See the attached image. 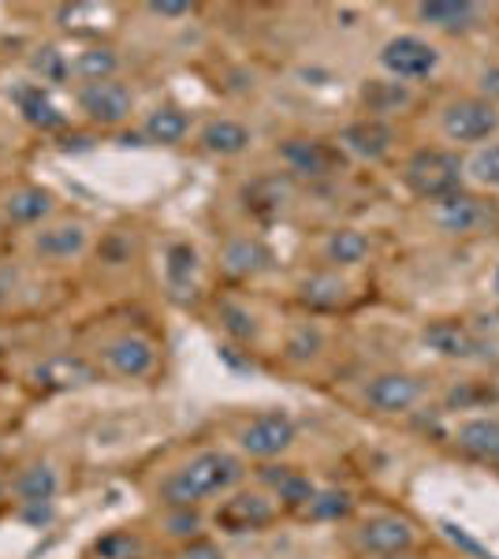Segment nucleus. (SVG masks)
Masks as SVG:
<instances>
[{
  "label": "nucleus",
  "mask_w": 499,
  "mask_h": 559,
  "mask_svg": "<svg viewBox=\"0 0 499 559\" xmlns=\"http://www.w3.org/2000/svg\"><path fill=\"white\" fill-rule=\"evenodd\" d=\"M247 477L239 455L221 452V448H205V452L190 455L183 466H176L165 481H161V503L171 508H198V503L213 500V496L235 492L239 481Z\"/></svg>",
  "instance_id": "1"
},
{
  "label": "nucleus",
  "mask_w": 499,
  "mask_h": 559,
  "mask_svg": "<svg viewBox=\"0 0 499 559\" xmlns=\"http://www.w3.org/2000/svg\"><path fill=\"white\" fill-rule=\"evenodd\" d=\"M462 176H466V165L459 160V153L440 146L411 153V160L403 168V183L425 202H440V198L462 191Z\"/></svg>",
  "instance_id": "2"
},
{
  "label": "nucleus",
  "mask_w": 499,
  "mask_h": 559,
  "mask_svg": "<svg viewBox=\"0 0 499 559\" xmlns=\"http://www.w3.org/2000/svg\"><path fill=\"white\" fill-rule=\"evenodd\" d=\"M429 216L443 236H480V231L499 224L496 202H488V198H480L474 191H455L440 198V202L429 205Z\"/></svg>",
  "instance_id": "3"
},
{
  "label": "nucleus",
  "mask_w": 499,
  "mask_h": 559,
  "mask_svg": "<svg viewBox=\"0 0 499 559\" xmlns=\"http://www.w3.org/2000/svg\"><path fill=\"white\" fill-rule=\"evenodd\" d=\"M298 426L287 411H265V414H253L247 426L239 429V452L247 459H258V463H272L295 444Z\"/></svg>",
  "instance_id": "4"
},
{
  "label": "nucleus",
  "mask_w": 499,
  "mask_h": 559,
  "mask_svg": "<svg viewBox=\"0 0 499 559\" xmlns=\"http://www.w3.org/2000/svg\"><path fill=\"white\" fill-rule=\"evenodd\" d=\"M440 128L459 146H480L499 131V108L485 97H459L440 112Z\"/></svg>",
  "instance_id": "5"
},
{
  "label": "nucleus",
  "mask_w": 499,
  "mask_h": 559,
  "mask_svg": "<svg viewBox=\"0 0 499 559\" xmlns=\"http://www.w3.org/2000/svg\"><path fill=\"white\" fill-rule=\"evenodd\" d=\"M417 530L411 519L392 515V511H377L366 515L354 530V548L366 556H395V552H414Z\"/></svg>",
  "instance_id": "6"
},
{
  "label": "nucleus",
  "mask_w": 499,
  "mask_h": 559,
  "mask_svg": "<svg viewBox=\"0 0 499 559\" xmlns=\"http://www.w3.org/2000/svg\"><path fill=\"white\" fill-rule=\"evenodd\" d=\"M440 64V49L432 41L417 38V34H399L380 49V68L395 79V83H417L429 79Z\"/></svg>",
  "instance_id": "7"
},
{
  "label": "nucleus",
  "mask_w": 499,
  "mask_h": 559,
  "mask_svg": "<svg viewBox=\"0 0 499 559\" xmlns=\"http://www.w3.org/2000/svg\"><path fill=\"white\" fill-rule=\"evenodd\" d=\"M280 519V503L265 489L253 492H231L228 500L216 508V526L224 534H258Z\"/></svg>",
  "instance_id": "8"
},
{
  "label": "nucleus",
  "mask_w": 499,
  "mask_h": 559,
  "mask_svg": "<svg viewBox=\"0 0 499 559\" xmlns=\"http://www.w3.org/2000/svg\"><path fill=\"white\" fill-rule=\"evenodd\" d=\"M421 392H425V384L417 381L414 373L388 369V373L369 377L366 388H361V400H366V407L377 414H406L421 403Z\"/></svg>",
  "instance_id": "9"
},
{
  "label": "nucleus",
  "mask_w": 499,
  "mask_h": 559,
  "mask_svg": "<svg viewBox=\"0 0 499 559\" xmlns=\"http://www.w3.org/2000/svg\"><path fill=\"white\" fill-rule=\"evenodd\" d=\"M97 358L105 362V369H112L116 377H127V381H142L157 369V344L139 332H123V336H112L108 344L97 350Z\"/></svg>",
  "instance_id": "10"
},
{
  "label": "nucleus",
  "mask_w": 499,
  "mask_h": 559,
  "mask_svg": "<svg viewBox=\"0 0 499 559\" xmlns=\"http://www.w3.org/2000/svg\"><path fill=\"white\" fill-rule=\"evenodd\" d=\"M75 102L94 123H102V128H116V123H123L127 116H131L134 94L123 83H116V79H105V83L79 86Z\"/></svg>",
  "instance_id": "11"
},
{
  "label": "nucleus",
  "mask_w": 499,
  "mask_h": 559,
  "mask_svg": "<svg viewBox=\"0 0 499 559\" xmlns=\"http://www.w3.org/2000/svg\"><path fill=\"white\" fill-rule=\"evenodd\" d=\"M280 157H284V165L292 168L295 176H306V179H329L343 168L340 146L321 142V139H287Z\"/></svg>",
  "instance_id": "12"
},
{
  "label": "nucleus",
  "mask_w": 499,
  "mask_h": 559,
  "mask_svg": "<svg viewBox=\"0 0 499 559\" xmlns=\"http://www.w3.org/2000/svg\"><path fill=\"white\" fill-rule=\"evenodd\" d=\"M258 481H261V489L280 503V508L302 511L317 492V485L310 481V477H306L302 471H295V466H284V463H261Z\"/></svg>",
  "instance_id": "13"
},
{
  "label": "nucleus",
  "mask_w": 499,
  "mask_h": 559,
  "mask_svg": "<svg viewBox=\"0 0 499 559\" xmlns=\"http://www.w3.org/2000/svg\"><path fill=\"white\" fill-rule=\"evenodd\" d=\"M392 146H395V131L384 120H377V116L354 120L340 131V150L358 160H384Z\"/></svg>",
  "instance_id": "14"
},
{
  "label": "nucleus",
  "mask_w": 499,
  "mask_h": 559,
  "mask_svg": "<svg viewBox=\"0 0 499 559\" xmlns=\"http://www.w3.org/2000/svg\"><path fill=\"white\" fill-rule=\"evenodd\" d=\"M425 347L437 350L440 358H459V362H470V358H485V340L477 332H470L462 321H432L429 329L421 332Z\"/></svg>",
  "instance_id": "15"
},
{
  "label": "nucleus",
  "mask_w": 499,
  "mask_h": 559,
  "mask_svg": "<svg viewBox=\"0 0 499 559\" xmlns=\"http://www.w3.org/2000/svg\"><path fill=\"white\" fill-rule=\"evenodd\" d=\"M34 384L45 392H68V388H86L97 381V369L79 355H49L34 366Z\"/></svg>",
  "instance_id": "16"
},
{
  "label": "nucleus",
  "mask_w": 499,
  "mask_h": 559,
  "mask_svg": "<svg viewBox=\"0 0 499 559\" xmlns=\"http://www.w3.org/2000/svg\"><path fill=\"white\" fill-rule=\"evenodd\" d=\"M480 4L474 0H429V4H417V20L429 23L432 31L443 34H470L480 26Z\"/></svg>",
  "instance_id": "17"
},
{
  "label": "nucleus",
  "mask_w": 499,
  "mask_h": 559,
  "mask_svg": "<svg viewBox=\"0 0 499 559\" xmlns=\"http://www.w3.org/2000/svg\"><path fill=\"white\" fill-rule=\"evenodd\" d=\"M90 247V231L86 224H52V228H41L34 236V254L41 261H71L79 254H86Z\"/></svg>",
  "instance_id": "18"
},
{
  "label": "nucleus",
  "mask_w": 499,
  "mask_h": 559,
  "mask_svg": "<svg viewBox=\"0 0 499 559\" xmlns=\"http://www.w3.org/2000/svg\"><path fill=\"white\" fill-rule=\"evenodd\" d=\"M269 265H272V250L261 239H250V236L231 239L228 247H224V254H221V269L228 276H235V280L261 276Z\"/></svg>",
  "instance_id": "19"
},
{
  "label": "nucleus",
  "mask_w": 499,
  "mask_h": 559,
  "mask_svg": "<svg viewBox=\"0 0 499 559\" xmlns=\"http://www.w3.org/2000/svg\"><path fill=\"white\" fill-rule=\"evenodd\" d=\"M60 492V471L52 463H26L12 481V496L23 503H52Z\"/></svg>",
  "instance_id": "20"
},
{
  "label": "nucleus",
  "mask_w": 499,
  "mask_h": 559,
  "mask_svg": "<svg viewBox=\"0 0 499 559\" xmlns=\"http://www.w3.org/2000/svg\"><path fill=\"white\" fill-rule=\"evenodd\" d=\"M369 254H373V242L358 228H335L329 231V239H324V261H329L332 269H354Z\"/></svg>",
  "instance_id": "21"
},
{
  "label": "nucleus",
  "mask_w": 499,
  "mask_h": 559,
  "mask_svg": "<svg viewBox=\"0 0 499 559\" xmlns=\"http://www.w3.org/2000/svg\"><path fill=\"white\" fill-rule=\"evenodd\" d=\"M15 105H20L23 120L34 123V128H41V131H57V128L68 123V116L52 105V97L45 94L41 83H26V86L15 90Z\"/></svg>",
  "instance_id": "22"
},
{
  "label": "nucleus",
  "mask_w": 499,
  "mask_h": 559,
  "mask_svg": "<svg viewBox=\"0 0 499 559\" xmlns=\"http://www.w3.org/2000/svg\"><path fill=\"white\" fill-rule=\"evenodd\" d=\"M455 444L466 455L492 463V455L499 452V418H485V414H477V418H466L455 429Z\"/></svg>",
  "instance_id": "23"
},
{
  "label": "nucleus",
  "mask_w": 499,
  "mask_h": 559,
  "mask_svg": "<svg viewBox=\"0 0 499 559\" xmlns=\"http://www.w3.org/2000/svg\"><path fill=\"white\" fill-rule=\"evenodd\" d=\"M202 146L216 157H239L242 150L250 146V128L239 120H209L202 128Z\"/></svg>",
  "instance_id": "24"
},
{
  "label": "nucleus",
  "mask_w": 499,
  "mask_h": 559,
  "mask_svg": "<svg viewBox=\"0 0 499 559\" xmlns=\"http://www.w3.org/2000/svg\"><path fill=\"white\" fill-rule=\"evenodd\" d=\"M347 280H340L335 273H310L298 284V299L310 310H335V306L347 302Z\"/></svg>",
  "instance_id": "25"
},
{
  "label": "nucleus",
  "mask_w": 499,
  "mask_h": 559,
  "mask_svg": "<svg viewBox=\"0 0 499 559\" xmlns=\"http://www.w3.org/2000/svg\"><path fill=\"white\" fill-rule=\"evenodd\" d=\"M190 134V116L179 105H161L150 112L146 120V139L157 142V146H176Z\"/></svg>",
  "instance_id": "26"
},
{
  "label": "nucleus",
  "mask_w": 499,
  "mask_h": 559,
  "mask_svg": "<svg viewBox=\"0 0 499 559\" xmlns=\"http://www.w3.org/2000/svg\"><path fill=\"white\" fill-rule=\"evenodd\" d=\"M49 213H52V194L41 191V187H23V191L8 194L4 202V216L12 224H41Z\"/></svg>",
  "instance_id": "27"
},
{
  "label": "nucleus",
  "mask_w": 499,
  "mask_h": 559,
  "mask_svg": "<svg viewBox=\"0 0 499 559\" xmlns=\"http://www.w3.org/2000/svg\"><path fill=\"white\" fill-rule=\"evenodd\" d=\"M71 71H75L83 83H105V79H116L120 57H116L108 45H90V49H83L75 60H71Z\"/></svg>",
  "instance_id": "28"
},
{
  "label": "nucleus",
  "mask_w": 499,
  "mask_h": 559,
  "mask_svg": "<svg viewBox=\"0 0 499 559\" xmlns=\"http://www.w3.org/2000/svg\"><path fill=\"white\" fill-rule=\"evenodd\" d=\"M168 287L176 295H194V276H198V250L190 247V242H176V247L168 250Z\"/></svg>",
  "instance_id": "29"
},
{
  "label": "nucleus",
  "mask_w": 499,
  "mask_h": 559,
  "mask_svg": "<svg viewBox=\"0 0 499 559\" xmlns=\"http://www.w3.org/2000/svg\"><path fill=\"white\" fill-rule=\"evenodd\" d=\"M361 102H366L369 112H377V120H380V116L411 105V90H406V83H395V79H373V83L361 90Z\"/></svg>",
  "instance_id": "30"
},
{
  "label": "nucleus",
  "mask_w": 499,
  "mask_h": 559,
  "mask_svg": "<svg viewBox=\"0 0 499 559\" xmlns=\"http://www.w3.org/2000/svg\"><path fill=\"white\" fill-rule=\"evenodd\" d=\"M321 350H324V332L317 329V324H310V321L295 324V329L287 332V340H284V358H287V362H295V366L313 362Z\"/></svg>",
  "instance_id": "31"
},
{
  "label": "nucleus",
  "mask_w": 499,
  "mask_h": 559,
  "mask_svg": "<svg viewBox=\"0 0 499 559\" xmlns=\"http://www.w3.org/2000/svg\"><path fill=\"white\" fill-rule=\"evenodd\" d=\"M351 511H354V496L347 489H317L313 500L302 508V515L317 522H340V519H347Z\"/></svg>",
  "instance_id": "32"
},
{
  "label": "nucleus",
  "mask_w": 499,
  "mask_h": 559,
  "mask_svg": "<svg viewBox=\"0 0 499 559\" xmlns=\"http://www.w3.org/2000/svg\"><path fill=\"white\" fill-rule=\"evenodd\" d=\"M466 173L477 179L488 191H499V142H488V146H477V153L470 157Z\"/></svg>",
  "instance_id": "33"
},
{
  "label": "nucleus",
  "mask_w": 499,
  "mask_h": 559,
  "mask_svg": "<svg viewBox=\"0 0 499 559\" xmlns=\"http://www.w3.org/2000/svg\"><path fill=\"white\" fill-rule=\"evenodd\" d=\"M31 68H34V75H38L41 83H63V79L71 75V60L63 57L60 49H52V45H45V49L34 52Z\"/></svg>",
  "instance_id": "34"
},
{
  "label": "nucleus",
  "mask_w": 499,
  "mask_h": 559,
  "mask_svg": "<svg viewBox=\"0 0 499 559\" xmlns=\"http://www.w3.org/2000/svg\"><path fill=\"white\" fill-rule=\"evenodd\" d=\"M216 318H221L224 332L239 340V344H250V340L258 336V321H253V313H250V310H242V306L224 302L221 310H216Z\"/></svg>",
  "instance_id": "35"
},
{
  "label": "nucleus",
  "mask_w": 499,
  "mask_h": 559,
  "mask_svg": "<svg viewBox=\"0 0 499 559\" xmlns=\"http://www.w3.org/2000/svg\"><path fill=\"white\" fill-rule=\"evenodd\" d=\"M202 515H198L194 508H171L168 515H165V530L171 537H179V540H198L202 537Z\"/></svg>",
  "instance_id": "36"
},
{
  "label": "nucleus",
  "mask_w": 499,
  "mask_h": 559,
  "mask_svg": "<svg viewBox=\"0 0 499 559\" xmlns=\"http://www.w3.org/2000/svg\"><path fill=\"white\" fill-rule=\"evenodd\" d=\"M97 552H102L105 559H134V552H139V540H134L131 534H112L97 545Z\"/></svg>",
  "instance_id": "37"
},
{
  "label": "nucleus",
  "mask_w": 499,
  "mask_h": 559,
  "mask_svg": "<svg viewBox=\"0 0 499 559\" xmlns=\"http://www.w3.org/2000/svg\"><path fill=\"white\" fill-rule=\"evenodd\" d=\"M190 12H194V8L183 4V0H153L150 4V15H161V20H183Z\"/></svg>",
  "instance_id": "38"
},
{
  "label": "nucleus",
  "mask_w": 499,
  "mask_h": 559,
  "mask_svg": "<svg viewBox=\"0 0 499 559\" xmlns=\"http://www.w3.org/2000/svg\"><path fill=\"white\" fill-rule=\"evenodd\" d=\"M179 559H224V552L221 548L213 545V540H187L183 545V552H179Z\"/></svg>",
  "instance_id": "39"
},
{
  "label": "nucleus",
  "mask_w": 499,
  "mask_h": 559,
  "mask_svg": "<svg viewBox=\"0 0 499 559\" xmlns=\"http://www.w3.org/2000/svg\"><path fill=\"white\" fill-rule=\"evenodd\" d=\"M480 97H485L488 105H499V64L480 71Z\"/></svg>",
  "instance_id": "40"
},
{
  "label": "nucleus",
  "mask_w": 499,
  "mask_h": 559,
  "mask_svg": "<svg viewBox=\"0 0 499 559\" xmlns=\"http://www.w3.org/2000/svg\"><path fill=\"white\" fill-rule=\"evenodd\" d=\"M443 530H448V537H451V540H455V545H462V548H466V552H474V556H480V559H492V556H488V552H485V548H480V545H477V540H474V537H466V534H462V530H459V526H451V522H448V526H443Z\"/></svg>",
  "instance_id": "41"
},
{
  "label": "nucleus",
  "mask_w": 499,
  "mask_h": 559,
  "mask_svg": "<svg viewBox=\"0 0 499 559\" xmlns=\"http://www.w3.org/2000/svg\"><path fill=\"white\" fill-rule=\"evenodd\" d=\"M23 519L34 522V526H45L52 519V503H26L23 508Z\"/></svg>",
  "instance_id": "42"
},
{
  "label": "nucleus",
  "mask_w": 499,
  "mask_h": 559,
  "mask_svg": "<svg viewBox=\"0 0 499 559\" xmlns=\"http://www.w3.org/2000/svg\"><path fill=\"white\" fill-rule=\"evenodd\" d=\"M377 559H417L414 552H395V556H377Z\"/></svg>",
  "instance_id": "43"
},
{
  "label": "nucleus",
  "mask_w": 499,
  "mask_h": 559,
  "mask_svg": "<svg viewBox=\"0 0 499 559\" xmlns=\"http://www.w3.org/2000/svg\"><path fill=\"white\" fill-rule=\"evenodd\" d=\"M492 287H496V295H499V265H496V276H492Z\"/></svg>",
  "instance_id": "44"
},
{
  "label": "nucleus",
  "mask_w": 499,
  "mask_h": 559,
  "mask_svg": "<svg viewBox=\"0 0 499 559\" xmlns=\"http://www.w3.org/2000/svg\"><path fill=\"white\" fill-rule=\"evenodd\" d=\"M0 500H4V481H0Z\"/></svg>",
  "instance_id": "45"
},
{
  "label": "nucleus",
  "mask_w": 499,
  "mask_h": 559,
  "mask_svg": "<svg viewBox=\"0 0 499 559\" xmlns=\"http://www.w3.org/2000/svg\"><path fill=\"white\" fill-rule=\"evenodd\" d=\"M492 463H496V466H499V452H496V455H492Z\"/></svg>",
  "instance_id": "46"
}]
</instances>
